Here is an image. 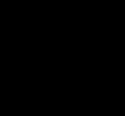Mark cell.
Wrapping results in <instances>:
<instances>
[{
    "instance_id": "cell-1",
    "label": "cell",
    "mask_w": 125,
    "mask_h": 116,
    "mask_svg": "<svg viewBox=\"0 0 125 116\" xmlns=\"http://www.w3.org/2000/svg\"><path fill=\"white\" fill-rule=\"evenodd\" d=\"M121 116H125V113H124V114H122V115H121Z\"/></svg>"
}]
</instances>
